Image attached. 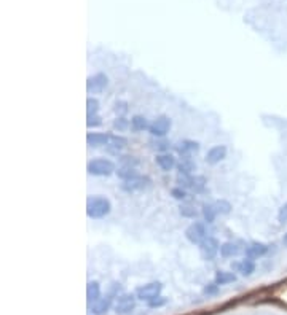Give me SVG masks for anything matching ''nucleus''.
I'll list each match as a JSON object with an SVG mask.
<instances>
[{
    "mask_svg": "<svg viewBox=\"0 0 287 315\" xmlns=\"http://www.w3.org/2000/svg\"><path fill=\"white\" fill-rule=\"evenodd\" d=\"M110 200L102 198V196H94L88 199L86 204V214L90 218H104L110 212Z\"/></svg>",
    "mask_w": 287,
    "mask_h": 315,
    "instance_id": "obj_1",
    "label": "nucleus"
},
{
    "mask_svg": "<svg viewBox=\"0 0 287 315\" xmlns=\"http://www.w3.org/2000/svg\"><path fill=\"white\" fill-rule=\"evenodd\" d=\"M88 172L91 175L107 177L115 172V164L108 159H94L88 164Z\"/></svg>",
    "mask_w": 287,
    "mask_h": 315,
    "instance_id": "obj_2",
    "label": "nucleus"
},
{
    "mask_svg": "<svg viewBox=\"0 0 287 315\" xmlns=\"http://www.w3.org/2000/svg\"><path fill=\"white\" fill-rule=\"evenodd\" d=\"M219 250H220V245L217 242V239L214 237H206L203 242L199 244V253L208 261L214 260L215 255L219 253Z\"/></svg>",
    "mask_w": 287,
    "mask_h": 315,
    "instance_id": "obj_3",
    "label": "nucleus"
},
{
    "mask_svg": "<svg viewBox=\"0 0 287 315\" xmlns=\"http://www.w3.org/2000/svg\"><path fill=\"white\" fill-rule=\"evenodd\" d=\"M161 283L160 282H153V283H147V285H144L141 286L139 290H137V298L142 301H153V299H157V298L160 296V293H161Z\"/></svg>",
    "mask_w": 287,
    "mask_h": 315,
    "instance_id": "obj_4",
    "label": "nucleus"
},
{
    "mask_svg": "<svg viewBox=\"0 0 287 315\" xmlns=\"http://www.w3.org/2000/svg\"><path fill=\"white\" fill-rule=\"evenodd\" d=\"M185 237L188 242L192 244H201L203 240L206 239V229H204V225H201V223H192L190 226L187 228L185 231Z\"/></svg>",
    "mask_w": 287,
    "mask_h": 315,
    "instance_id": "obj_5",
    "label": "nucleus"
},
{
    "mask_svg": "<svg viewBox=\"0 0 287 315\" xmlns=\"http://www.w3.org/2000/svg\"><path fill=\"white\" fill-rule=\"evenodd\" d=\"M150 186V179H147V177H134V179H131V180H126L122 188L125 191H128V193H133V191H142V190H145V188Z\"/></svg>",
    "mask_w": 287,
    "mask_h": 315,
    "instance_id": "obj_6",
    "label": "nucleus"
},
{
    "mask_svg": "<svg viewBox=\"0 0 287 315\" xmlns=\"http://www.w3.org/2000/svg\"><path fill=\"white\" fill-rule=\"evenodd\" d=\"M107 83H108V80L104 73H97V75L88 78L86 89H88V93H102V91L107 88Z\"/></svg>",
    "mask_w": 287,
    "mask_h": 315,
    "instance_id": "obj_7",
    "label": "nucleus"
},
{
    "mask_svg": "<svg viewBox=\"0 0 287 315\" xmlns=\"http://www.w3.org/2000/svg\"><path fill=\"white\" fill-rule=\"evenodd\" d=\"M169 128H171V119L168 116H160L153 124H150V129L148 131L152 133V135L163 137L168 134Z\"/></svg>",
    "mask_w": 287,
    "mask_h": 315,
    "instance_id": "obj_8",
    "label": "nucleus"
},
{
    "mask_svg": "<svg viewBox=\"0 0 287 315\" xmlns=\"http://www.w3.org/2000/svg\"><path fill=\"white\" fill-rule=\"evenodd\" d=\"M225 156H227V148L223 145H217V147H212L208 151V154H206V161L209 164H217Z\"/></svg>",
    "mask_w": 287,
    "mask_h": 315,
    "instance_id": "obj_9",
    "label": "nucleus"
},
{
    "mask_svg": "<svg viewBox=\"0 0 287 315\" xmlns=\"http://www.w3.org/2000/svg\"><path fill=\"white\" fill-rule=\"evenodd\" d=\"M134 309V296L125 295L118 299L117 306H115V311L117 314H129Z\"/></svg>",
    "mask_w": 287,
    "mask_h": 315,
    "instance_id": "obj_10",
    "label": "nucleus"
},
{
    "mask_svg": "<svg viewBox=\"0 0 287 315\" xmlns=\"http://www.w3.org/2000/svg\"><path fill=\"white\" fill-rule=\"evenodd\" d=\"M97 299H101V286L97 282H90L86 286V301L88 304H94Z\"/></svg>",
    "mask_w": 287,
    "mask_h": 315,
    "instance_id": "obj_11",
    "label": "nucleus"
},
{
    "mask_svg": "<svg viewBox=\"0 0 287 315\" xmlns=\"http://www.w3.org/2000/svg\"><path fill=\"white\" fill-rule=\"evenodd\" d=\"M108 140H110V135L107 134H101V133H90L86 135V142L91 147H99V145H107Z\"/></svg>",
    "mask_w": 287,
    "mask_h": 315,
    "instance_id": "obj_12",
    "label": "nucleus"
},
{
    "mask_svg": "<svg viewBox=\"0 0 287 315\" xmlns=\"http://www.w3.org/2000/svg\"><path fill=\"white\" fill-rule=\"evenodd\" d=\"M268 251V247L265 244H258V242H254L251 244L248 250H246V255H248L249 260H254V258H260L263 256Z\"/></svg>",
    "mask_w": 287,
    "mask_h": 315,
    "instance_id": "obj_13",
    "label": "nucleus"
},
{
    "mask_svg": "<svg viewBox=\"0 0 287 315\" xmlns=\"http://www.w3.org/2000/svg\"><path fill=\"white\" fill-rule=\"evenodd\" d=\"M157 164L160 166L161 170L168 172L176 166V159L174 156H171V154H160V156H157Z\"/></svg>",
    "mask_w": 287,
    "mask_h": 315,
    "instance_id": "obj_14",
    "label": "nucleus"
},
{
    "mask_svg": "<svg viewBox=\"0 0 287 315\" xmlns=\"http://www.w3.org/2000/svg\"><path fill=\"white\" fill-rule=\"evenodd\" d=\"M110 307V299H97L94 304H91V312L94 315H104Z\"/></svg>",
    "mask_w": 287,
    "mask_h": 315,
    "instance_id": "obj_15",
    "label": "nucleus"
},
{
    "mask_svg": "<svg viewBox=\"0 0 287 315\" xmlns=\"http://www.w3.org/2000/svg\"><path fill=\"white\" fill-rule=\"evenodd\" d=\"M234 269H238V272H241L243 276H251V274L255 271V265L252 260H244L241 263H236Z\"/></svg>",
    "mask_w": 287,
    "mask_h": 315,
    "instance_id": "obj_16",
    "label": "nucleus"
},
{
    "mask_svg": "<svg viewBox=\"0 0 287 315\" xmlns=\"http://www.w3.org/2000/svg\"><path fill=\"white\" fill-rule=\"evenodd\" d=\"M204 186H206V179L204 177H201V175H197V177H190V190L193 193H201L204 190Z\"/></svg>",
    "mask_w": 287,
    "mask_h": 315,
    "instance_id": "obj_17",
    "label": "nucleus"
},
{
    "mask_svg": "<svg viewBox=\"0 0 287 315\" xmlns=\"http://www.w3.org/2000/svg\"><path fill=\"white\" fill-rule=\"evenodd\" d=\"M236 280V276L233 272H225V271H219L215 276V283L217 285H227V283H232Z\"/></svg>",
    "mask_w": 287,
    "mask_h": 315,
    "instance_id": "obj_18",
    "label": "nucleus"
},
{
    "mask_svg": "<svg viewBox=\"0 0 287 315\" xmlns=\"http://www.w3.org/2000/svg\"><path fill=\"white\" fill-rule=\"evenodd\" d=\"M220 253H222V256H225V258L236 256L239 253V247H238L236 244L227 242V244H223L222 247H220Z\"/></svg>",
    "mask_w": 287,
    "mask_h": 315,
    "instance_id": "obj_19",
    "label": "nucleus"
},
{
    "mask_svg": "<svg viewBox=\"0 0 287 315\" xmlns=\"http://www.w3.org/2000/svg\"><path fill=\"white\" fill-rule=\"evenodd\" d=\"M126 143H128V140L122 135H110V140H108V145L112 147L113 151H120L126 147Z\"/></svg>",
    "mask_w": 287,
    "mask_h": 315,
    "instance_id": "obj_20",
    "label": "nucleus"
},
{
    "mask_svg": "<svg viewBox=\"0 0 287 315\" xmlns=\"http://www.w3.org/2000/svg\"><path fill=\"white\" fill-rule=\"evenodd\" d=\"M131 126H133L134 131H145V129H150V126H148L147 119L144 118V116H141V115H136V116H133V119H131Z\"/></svg>",
    "mask_w": 287,
    "mask_h": 315,
    "instance_id": "obj_21",
    "label": "nucleus"
},
{
    "mask_svg": "<svg viewBox=\"0 0 287 315\" xmlns=\"http://www.w3.org/2000/svg\"><path fill=\"white\" fill-rule=\"evenodd\" d=\"M117 174L120 179H123L125 182L126 180H131V179H134V177H137V172L134 167H129V166H123L122 169H118L117 170Z\"/></svg>",
    "mask_w": 287,
    "mask_h": 315,
    "instance_id": "obj_22",
    "label": "nucleus"
},
{
    "mask_svg": "<svg viewBox=\"0 0 287 315\" xmlns=\"http://www.w3.org/2000/svg\"><path fill=\"white\" fill-rule=\"evenodd\" d=\"M198 143L197 142H192V140H185L180 143L179 147V153H188V151H197L198 150Z\"/></svg>",
    "mask_w": 287,
    "mask_h": 315,
    "instance_id": "obj_23",
    "label": "nucleus"
},
{
    "mask_svg": "<svg viewBox=\"0 0 287 315\" xmlns=\"http://www.w3.org/2000/svg\"><path fill=\"white\" fill-rule=\"evenodd\" d=\"M214 207H215L217 214H228V212L232 210V205H230V202H227V200H217Z\"/></svg>",
    "mask_w": 287,
    "mask_h": 315,
    "instance_id": "obj_24",
    "label": "nucleus"
},
{
    "mask_svg": "<svg viewBox=\"0 0 287 315\" xmlns=\"http://www.w3.org/2000/svg\"><path fill=\"white\" fill-rule=\"evenodd\" d=\"M203 214H204V218L208 223H212L215 218V207L214 205H204V210H203Z\"/></svg>",
    "mask_w": 287,
    "mask_h": 315,
    "instance_id": "obj_25",
    "label": "nucleus"
},
{
    "mask_svg": "<svg viewBox=\"0 0 287 315\" xmlns=\"http://www.w3.org/2000/svg\"><path fill=\"white\" fill-rule=\"evenodd\" d=\"M97 110H99V102L90 97L86 100V112H88V115H97Z\"/></svg>",
    "mask_w": 287,
    "mask_h": 315,
    "instance_id": "obj_26",
    "label": "nucleus"
},
{
    "mask_svg": "<svg viewBox=\"0 0 287 315\" xmlns=\"http://www.w3.org/2000/svg\"><path fill=\"white\" fill-rule=\"evenodd\" d=\"M276 296H278V299L281 301V304H284L287 307V282L279 286Z\"/></svg>",
    "mask_w": 287,
    "mask_h": 315,
    "instance_id": "obj_27",
    "label": "nucleus"
},
{
    "mask_svg": "<svg viewBox=\"0 0 287 315\" xmlns=\"http://www.w3.org/2000/svg\"><path fill=\"white\" fill-rule=\"evenodd\" d=\"M179 169H180V174L188 175V174H190V172L195 169V164L190 163V161H185V163H182V164L179 166Z\"/></svg>",
    "mask_w": 287,
    "mask_h": 315,
    "instance_id": "obj_28",
    "label": "nucleus"
},
{
    "mask_svg": "<svg viewBox=\"0 0 287 315\" xmlns=\"http://www.w3.org/2000/svg\"><path fill=\"white\" fill-rule=\"evenodd\" d=\"M102 121H101V116L99 115H88V121H86V124H88V128H94V126H99Z\"/></svg>",
    "mask_w": 287,
    "mask_h": 315,
    "instance_id": "obj_29",
    "label": "nucleus"
},
{
    "mask_svg": "<svg viewBox=\"0 0 287 315\" xmlns=\"http://www.w3.org/2000/svg\"><path fill=\"white\" fill-rule=\"evenodd\" d=\"M113 126H115V129H118V131H123V129H126V128H128V121H126V119H125L123 116H118L117 119H115Z\"/></svg>",
    "mask_w": 287,
    "mask_h": 315,
    "instance_id": "obj_30",
    "label": "nucleus"
},
{
    "mask_svg": "<svg viewBox=\"0 0 287 315\" xmlns=\"http://www.w3.org/2000/svg\"><path fill=\"white\" fill-rule=\"evenodd\" d=\"M278 220L281 225H284V223H287V202L283 205V207L279 209V214H278Z\"/></svg>",
    "mask_w": 287,
    "mask_h": 315,
    "instance_id": "obj_31",
    "label": "nucleus"
},
{
    "mask_svg": "<svg viewBox=\"0 0 287 315\" xmlns=\"http://www.w3.org/2000/svg\"><path fill=\"white\" fill-rule=\"evenodd\" d=\"M115 112H117L118 116H123V115L128 112V107H126V102H117L115 104Z\"/></svg>",
    "mask_w": 287,
    "mask_h": 315,
    "instance_id": "obj_32",
    "label": "nucleus"
},
{
    "mask_svg": "<svg viewBox=\"0 0 287 315\" xmlns=\"http://www.w3.org/2000/svg\"><path fill=\"white\" fill-rule=\"evenodd\" d=\"M163 304H166V299L161 296H158L157 299H153V301H148V306H150V307H160Z\"/></svg>",
    "mask_w": 287,
    "mask_h": 315,
    "instance_id": "obj_33",
    "label": "nucleus"
},
{
    "mask_svg": "<svg viewBox=\"0 0 287 315\" xmlns=\"http://www.w3.org/2000/svg\"><path fill=\"white\" fill-rule=\"evenodd\" d=\"M217 290H219V285H217V283H211V285H208L204 288V293L206 295H215Z\"/></svg>",
    "mask_w": 287,
    "mask_h": 315,
    "instance_id": "obj_34",
    "label": "nucleus"
},
{
    "mask_svg": "<svg viewBox=\"0 0 287 315\" xmlns=\"http://www.w3.org/2000/svg\"><path fill=\"white\" fill-rule=\"evenodd\" d=\"M172 196H174L176 199H183L187 194H185V191L182 190V188H174V190H172Z\"/></svg>",
    "mask_w": 287,
    "mask_h": 315,
    "instance_id": "obj_35",
    "label": "nucleus"
},
{
    "mask_svg": "<svg viewBox=\"0 0 287 315\" xmlns=\"http://www.w3.org/2000/svg\"><path fill=\"white\" fill-rule=\"evenodd\" d=\"M190 207H182V215H185V216H195V210H188Z\"/></svg>",
    "mask_w": 287,
    "mask_h": 315,
    "instance_id": "obj_36",
    "label": "nucleus"
},
{
    "mask_svg": "<svg viewBox=\"0 0 287 315\" xmlns=\"http://www.w3.org/2000/svg\"><path fill=\"white\" fill-rule=\"evenodd\" d=\"M283 242H284V245H287V232L284 234V239H283Z\"/></svg>",
    "mask_w": 287,
    "mask_h": 315,
    "instance_id": "obj_37",
    "label": "nucleus"
}]
</instances>
